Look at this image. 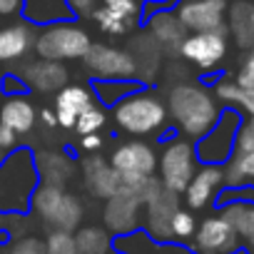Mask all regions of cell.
Here are the masks:
<instances>
[{"label": "cell", "instance_id": "1", "mask_svg": "<svg viewBox=\"0 0 254 254\" xmlns=\"http://www.w3.org/2000/svg\"><path fill=\"white\" fill-rule=\"evenodd\" d=\"M40 187V175L35 167V155L28 147L10 150L0 160V212L3 214H25L35 190Z\"/></svg>", "mask_w": 254, "mask_h": 254}, {"label": "cell", "instance_id": "2", "mask_svg": "<svg viewBox=\"0 0 254 254\" xmlns=\"http://www.w3.org/2000/svg\"><path fill=\"white\" fill-rule=\"evenodd\" d=\"M167 115L175 120V125L187 137L199 140L214 127V122L219 117V107H217V100L212 97V92H207L202 85L182 82L170 90Z\"/></svg>", "mask_w": 254, "mask_h": 254}, {"label": "cell", "instance_id": "3", "mask_svg": "<svg viewBox=\"0 0 254 254\" xmlns=\"http://www.w3.org/2000/svg\"><path fill=\"white\" fill-rule=\"evenodd\" d=\"M112 117H115L120 130H125L127 135L142 137V135L160 132L170 115H167V105L155 92L137 87L135 92L122 97L112 107Z\"/></svg>", "mask_w": 254, "mask_h": 254}, {"label": "cell", "instance_id": "4", "mask_svg": "<svg viewBox=\"0 0 254 254\" xmlns=\"http://www.w3.org/2000/svg\"><path fill=\"white\" fill-rule=\"evenodd\" d=\"M90 45L92 38L82 25H77L75 20H60L43 25L40 33H35L33 50L38 53L40 60L65 63V60H82Z\"/></svg>", "mask_w": 254, "mask_h": 254}, {"label": "cell", "instance_id": "5", "mask_svg": "<svg viewBox=\"0 0 254 254\" xmlns=\"http://www.w3.org/2000/svg\"><path fill=\"white\" fill-rule=\"evenodd\" d=\"M30 209L50 229H58V232H75L85 217L82 202L65 187H53V185H40L35 190Z\"/></svg>", "mask_w": 254, "mask_h": 254}, {"label": "cell", "instance_id": "6", "mask_svg": "<svg viewBox=\"0 0 254 254\" xmlns=\"http://www.w3.org/2000/svg\"><path fill=\"white\" fill-rule=\"evenodd\" d=\"M160 182L162 187L182 194L190 185V180L194 177L197 172V152H194V145L187 142V140H170L162 152H160Z\"/></svg>", "mask_w": 254, "mask_h": 254}, {"label": "cell", "instance_id": "7", "mask_svg": "<svg viewBox=\"0 0 254 254\" xmlns=\"http://www.w3.org/2000/svg\"><path fill=\"white\" fill-rule=\"evenodd\" d=\"M82 63L95 80H137V65L125 48L92 43Z\"/></svg>", "mask_w": 254, "mask_h": 254}, {"label": "cell", "instance_id": "8", "mask_svg": "<svg viewBox=\"0 0 254 254\" xmlns=\"http://www.w3.org/2000/svg\"><path fill=\"white\" fill-rule=\"evenodd\" d=\"M180 209V194L162 187L152 192V197L142 204V222H145V234L157 242V244H167L172 242V234H170V222L175 217V212Z\"/></svg>", "mask_w": 254, "mask_h": 254}, {"label": "cell", "instance_id": "9", "mask_svg": "<svg viewBox=\"0 0 254 254\" xmlns=\"http://www.w3.org/2000/svg\"><path fill=\"white\" fill-rule=\"evenodd\" d=\"M142 18H145L142 0H102L92 10L95 25L110 38L127 35Z\"/></svg>", "mask_w": 254, "mask_h": 254}, {"label": "cell", "instance_id": "10", "mask_svg": "<svg viewBox=\"0 0 254 254\" xmlns=\"http://www.w3.org/2000/svg\"><path fill=\"white\" fill-rule=\"evenodd\" d=\"M239 115L234 110H227V112H219L214 127L199 137L194 152L199 160H204V165H219L229 157L232 147H234V137H237V130H239Z\"/></svg>", "mask_w": 254, "mask_h": 254}, {"label": "cell", "instance_id": "11", "mask_svg": "<svg viewBox=\"0 0 254 254\" xmlns=\"http://www.w3.org/2000/svg\"><path fill=\"white\" fill-rule=\"evenodd\" d=\"M187 63L197 65L199 70L217 67L227 55V30H209V33H192L182 40L177 50Z\"/></svg>", "mask_w": 254, "mask_h": 254}, {"label": "cell", "instance_id": "12", "mask_svg": "<svg viewBox=\"0 0 254 254\" xmlns=\"http://www.w3.org/2000/svg\"><path fill=\"white\" fill-rule=\"evenodd\" d=\"M227 0H180L175 15L190 33H209L224 28Z\"/></svg>", "mask_w": 254, "mask_h": 254}, {"label": "cell", "instance_id": "13", "mask_svg": "<svg viewBox=\"0 0 254 254\" xmlns=\"http://www.w3.org/2000/svg\"><path fill=\"white\" fill-rule=\"evenodd\" d=\"M102 222H105V229L110 234H115V237L130 234L142 222V202L135 194H130V192L117 190V194L105 199Z\"/></svg>", "mask_w": 254, "mask_h": 254}, {"label": "cell", "instance_id": "14", "mask_svg": "<svg viewBox=\"0 0 254 254\" xmlns=\"http://www.w3.org/2000/svg\"><path fill=\"white\" fill-rule=\"evenodd\" d=\"M239 244V237L234 227L227 222V217H207L192 234V249L197 254H232Z\"/></svg>", "mask_w": 254, "mask_h": 254}, {"label": "cell", "instance_id": "15", "mask_svg": "<svg viewBox=\"0 0 254 254\" xmlns=\"http://www.w3.org/2000/svg\"><path fill=\"white\" fill-rule=\"evenodd\" d=\"M110 165L120 175H155L157 152L142 140H130L117 145V150L110 155Z\"/></svg>", "mask_w": 254, "mask_h": 254}, {"label": "cell", "instance_id": "16", "mask_svg": "<svg viewBox=\"0 0 254 254\" xmlns=\"http://www.w3.org/2000/svg\"><path fill=\"white\" fill-rule=\"evenodd\" d=\"M145 28H147L145 33L160 45V50H167V53H177L182 40L187 38L185 25L180 23L175 10H167V8L145 10Z\"/></svg>", "mask_w": 254, "mask_h": 254}, {"label": "cell", "instance_id": "17", "mask_svg": "<svg viewBox=\"0 0 254 254\" xmlns=\"http://www.w3.org/2000/svg\"><path fill=\"white\" fill-rule=\"evenodd\" d=\"M82 182L95 199H110L120 190V172L110 165V160L90 155L82 160Z\"/></svg>", "mask_w": 254, "mask_h": 254}, {"label": "cell", "instance_id": "18", "mask_svg": "<svg viewBox=\"0 0 254 254\" xmlns=\"http://www.w3.org/2000/svg\"><path fill=\"white\" fill-rule=\"evenodd\" d=\"M67 67L63 63H53V60H35L30 65H25V70L20 72V80L25 82V90H33V92H58L67 85Z\"/></svg>", "mask_w": 254, "mask_h": 254}, {"label": "cell", "instance_id": "19", "mask_svg": "<svg viewBox=\"0 0 254 254\" xmlns=\"http://www.w3.org/2000/svg\"><path fill=\"white\" fill-rule=\"evenodd\" d=\"M95 100L92 90L85 87V85H65L63 90H58L55 95V105H53V112H55V120H58V127L63 130H72L77 117L82 115V110Z\"/></svg>", "mask_w": 254, "mask_h": 254}, {"label": "cell", "instance_id": "20", "mask_svg": "<svg viewBox=\"0 0 254 254\" xmlns=\"http://www.w3.org/2000/svg\"><path fill=\"white\" fill-rule=\"evenodd\" d=\"M224 182V170L219 165H204L202 170L194 172V177L190 180L187 190L182 192L185 194V202L190 209H202L207 207L212 199H214V192L217 187Z\"/></svg>", "mask_w": 254, "mask_h": 254}, {"label": "cell", "instance_id": "21", "mask_svg": "<svg viewBox=\"0 0 254 254\" xmlns=\"http://www.w3.org/2000/svg\"><path fill=\"white\" fill-rule=\"evenodd\" d=\"M35 45V30L30 23L20 20L0 28V63L23 60Z\"/></svg>", "mask_w": 254, "mask_h": 254}, {"label": "cell", "instance_id": "22", "mask_svg": "<svg viewBox=\"0 0 254 254\" xmlns=\"http://www.w3.org/2000/svg\"><path fill=\"white\" fill-rule=\"evenodd\" d=\"M35 167L40 175V185L65 187L75 175V162L67 152L60 150H45L35 155Z\"/></svg>", "mask_w": 254, "mask_h": 254}, {"label": "cell", "instance_id": "23", "mask_svg": "<svg viewBox=\"0 0 254 254\" xmlns=\"http://www.w3.org/2000/svg\"><path fill=\"white\" fill-rule=\"evenodd\" d=\"M35 122H38V110L23 95H13V97H8L3 105H0V125L10 127L18 137L28 135L35 127Z\"/></svg>", "mask_w": 254, "mask_h": 254}, {"label": "cell", "instance_id": "24", "mask_svg": "<svg viewBox=\"0 0 254 254\" xmlns=\"http://www.w3.org/2000/svg\"><path fill=\"white\" fill-rule=\"evenodd\" d=\"M20 15L30 25H50L60 20H72L65 0H23Z\"/></svg>", "mask_w": 254, "mask_h": 254}, {"label": "cell", "instance_id": "25", "mask_svg": "<svg viewBox=\"0 0 254 254\" xmlns=\"http://www.w3.org/2000/svg\"><path fill=\"white\" fill-rule=\"evenodd\" d=\"M229 10V30L239 48H254V3L234 0Z\"/></svg>", "mask_w": 254, "mask_h": 254}, {"label": "cell", "instance_id": "26", "mask_svg": "<svg viewBox=\"0 0 254 254\" xmlns=\"http://www.w3.org/2000/svg\"><path fill=\"white\" fill-rule=\"evenodd\" d=\"M222 217H227V222L234 227L237 237L244 239L254 254V204L249 202H232L224 204V209L219 212Z\"/></svg>", "mask_w": 254, "mask_h": 254}, {"label": "cell", "instance_id": "27", "mask_svg": "<svg viewBox=\"0 0 254 254\" xmlns=\"http://www.w3.org/2000/svg\"><path fill=\"white\" fill-rule=\"evenodd\" d=\"M72 234L77 254H112V234L105 227H77Z\"/></svg>", "mask_w": 254, "mask_h": 254}, {"label": "cell", "instance_id": "28", "mask_svg": "<svg viewBox=\"0 0 254 254\" xmlns=\"http://www.w3.org/2000/svg\"><path fill=\"white\" fill-rule=\"evenodd\" d=\"M137 87H140L137 80H95L92 82V92L97 95L102 107H115L122 97L135 92Z\"/></svg>", "mask_w": 254, "mask_h": 254}, {"label": "cell", "instance_id": "29", "mask_svg": "<svg viewBox=\"0 0 254 254\" xmlns=\"http://www.w3.org/2000/svg\"><path fill=\"white\" fill-rule=\"evenodd\" d=\"M160 45L147 35V33H142V35H137L135 40H132V50H130V55H132V60H135V65H137V77H140V72L142 70H147V75H152L155 70H157V65H160Z\"/></svg>", "mask_w": 254, "mask_h": 254}, {"label": "cell", "instance_id": "30", "mask_svg": "<svg viewBox=\"0 0 254 254\" xmlns=\"http://www.w3.org/2000/svg\"><path fill=\"white\" fill-rule=\"evenodd\" d=\"M224 182L229 187L254 182V152H237V157L224 170Z\"/></svg>", "mask_w": 254, "mask_h": 254}, {"label": "cell", "instance_id": "31", "mask_svg": "<svg viewBox=\"0 0 254 254\" xmlns=\"http://www.w3.org/2000/svg\"><path fill=\"white\" fill-rule=\"evenodd\" d=\"M214 95L222 102L239 105L242 110H247L254 117V87H239L237 82H219L214 87Z\"/></svg>", "mask_w": 254, "mask_h": 254}, {"label": "cell", "instance_id": "32", "mask_svg": "<svg viewBox=\"0 0 254 254\" xmlns=\"http://www.w3.org/2000/svg\"><path fill=\"white\" fill-rule=\"evenodd\" d=\"M105 122H107V112H105V107H102L100 102L92 100V102L82 110V115L77 117V122H75L72 130H77L80 137H82V135H95V132H100L102 127H105Z\"/></svg>", "mask_w": 254, "mask_h": 254}, {"label": "cell", "instance_id": "33", "mask_svg": "<svg viewBox=\"0 0 254 254\" xmlns=\"http://www.w3.org/2000/svg\"><path fill=\"white\" fill-rule=\"evenodd\" d=\"M197 229V222H194V214L190 209H177L172 222H170V234H172V242H190L192 234Z\"/></svg>", "mask_w": 254, "mask_h": 254}, {"label": "cell", "instance_id": "34", "mask_svg": "<svg viewBox=\"0 0 254 254\" xmlns=\"http://www.w3.org/2000/svg\"><path fill=\"white\" fill-rule=\"evenodd\" d=\"M45 249H48V254H77V249H75V234L72 232L50 229V234L45 239Z\"/></svg>", "mask_w": 254, "mask_h": 254}, {"label": "cell", "instance_id": "35", "mask_svg": "<svg viewBox=\"0 0 254 254\" xmlns=\"http://www.w3.org/2000/svg\"><path fill=\"white\" fill-rule=\"evenodd\" d=\"M5 254H48V249L40 237H18L10 242Z\"/></svg>", "mask_w": 254, "mask_h": 254}, {"label": "cell", "instance_id": "36", "mask_svg": "<svg viewBox=\"0 0 254 254\" xmlns=\"http://www.w3.org/2000/svg\"><path fill=\"white\" fill-rule=\"evenodd\" d=\"M234 147H237V152H254V117H249L247 122L239 125Z\"/></svg>", "mask_w": 254, "mask_h": 254}, {"label": "cell", "instance_id": "37", "mask_svg": "<svg viewBox=\"0 0 254 254\" xmlns=\"http://www.w3.org/2000/svg\"><path fill=\"white\" fill-rule=\"evenodd\" d=\"M237 85L239 87H254V48L249 50V55L244 58V63L237 72Z\"/></svg>", "mask_w": 254, "mask_h": 254}, {"label": "cell", "instance_id": "38", "mask_svg": "<svg viewBox=\"0 0 254 254\" xmlns=\"http://www.w3.org/2000/svg\"><path fill=\"white\" fill-rule=\"evenodd\" d=\"M70 15H92V10L100 5V0H65Z\"/></svg>", "mask_w": 254, "mask_h": 254}, {"label": "cell", "instance_id": "39", "mask_svg": "<svg viewBox=\"0 0 254 254\" xmlns=\"http://www.w3.org/2000/svg\"><path fill=\"white\" fill-rule=\"evenodd\" d=\"M0 90H3L5 95H23L25 92V82L20 80V75H5L3 80H0Z\"/></svg>", "mask_w": 254, "mask_h": 254}, {"label": "cell", "instance_id": "40", "mask_svg": "<svg viewBox=\"0 0 254 254\" xmlns=\"http://www.w3.org/2000/svg\"><path fill=\"white\" fill-rule=\"evenodd\" d=\"M15 145H18V135L10 130V127L0 125V152H5V150H15Z\"/></svg>", "mask_w": 254, "mask_h": 254}, {"label": "cell", "instance_id": "41", "mask_svg": "<svg viewBox=\"0 0 254 254\" xmlns=\"http://www.w3.org/2000/svg\"><path fill=\"white\" fill-rule=\"evenodd\" d=\"M23 13V0H0V18H13Z\"/></svg>", "mask_w": 254, "mask_h": 254}, {"label": "cell", "instance_id": "42", "mask_svg": "<svg viewBox=\"0 0 254 254\" xmlns=\"http://www.w3.org/2000/svg\"><path fill=\"white\" fill-rule=\"evenodd\" d=\"M80 150H85V152H100V150H102V137H100V132H95V135H82V137H80Z\"/></svg>", "mask_w": 254, "mask_h": 254}, {"label": "cell", "instance_id": "43", "mask_svg": "<svg viewBox=\"0 0 254 254\" xmlns=\"http://www.w3.org/2000/svg\"><path fill=\"white\" fill-rule=\"evenodd\" d=\"M38 120L45 125V127H58V120H55V112L50 110V107H45V110H40L38 112Z\"/></svg>", "mask_w": 254, "mask_h": 254}, {"label": "cell", "instance_id": "44", "mask_svg": "<svg viewBox=\"0 0 254 254\" xmlns=\"http://www.w3.org/2000/svg\"><path fill=\"white\" fill-rule=\"evenodd\" d=\"M145 3H150V5H167V3H172V0H145Z\"/></svg>", "mask_w": 254, "mask_h": 254}, {"label": "cell", "instance_id": "45", "mask_svg": "<svg viewBox=\"0 0 254 254\" xmlns=\"http://www.w3.org/2000/svg\"><path fill=\"white\" fill-rule=\"evenodd\" d=\"M3 157H5V155H3V152H0V160H3Z\"/></svg>", "mask_w": 254, "mask_h": 254}, {"label": "cell", "instance_id": "46", "mask_svg": "<svg viewBox=\"0 0 254 254\" xmlns=\"http://www.w3.org/2000/svg\"><path fill=\"white\" fill-rule=\"evenodd\" d=\"M0 254H5V252H3V249H0Z\"/></svg>", "mask_w": 254, "mask_h": 254}, {"label": "cell", "instance_id": "47", "mask_svg": "<svg viewBox=\"0 0 254 254\" xmlns=\"http://www.w3.org/2000/svg\"><path fill=\"white\" fill-rule=\"evenodd\" d=\"M115 254H120V252H115Z\"/></svg>", "mask_w": 254, "mask_h": 254}]
</instances>
